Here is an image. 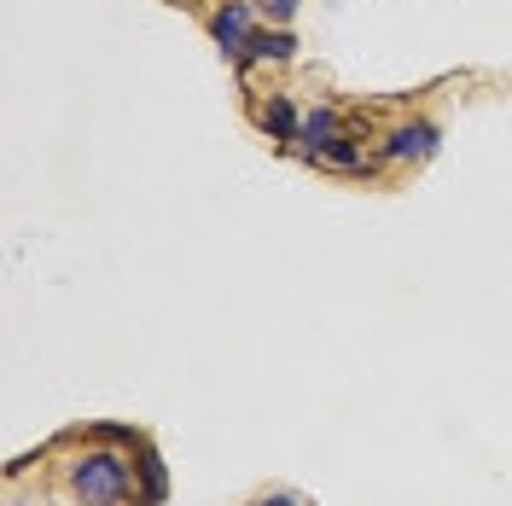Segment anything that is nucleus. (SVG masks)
I'll use <instances>...</instances> for the list:
<instances>
[{
  "label": "nucleus",
  "mask_w": 512,
  "mask_h": 506,
  "mask_svg": "<svg viewBox=\"0 0 512 506\" xmlns=\"http://www.w3.org/2000/svg\"><path fill=\"white\" fill-rule=\"evenodd\" d=\"M64 483L76 506H134V454L94 443L76 460H64Z\"/></svg>",
  "instance_id": "1"
},
{
  "label": "nucleus",
  "mask_w": 512,
  "mask_h": 506,
  "mask_svg": "<svg viewBox=\"0 0 512 506\" xmlns=\"http://www.w3.org/2000/svg\"><path fill=\"white\" fill-rule=\"evenodd\" d=\"M437 152H443V128L431 117H402V123L384 128L379 146H373L379 169H414V163H431Z\"/></svg>",
  "instance_id": "2"
},
{
  "label": "nucleus",
  "mask_w": 512,
  "mask_h": 506,
  "mask_svg": "<svg viewBox=\"0 0 512 506\" xmlns=\"http://www.w3.org/2000/svg\"><path fill=\"white\" fill-rule=\"evenodd\" d=\"M204 30H210V41L222 47V59L233 64V70H245L251 35L262 30V6H256V0H216V6L204 12Z\"/></svg>",
  "instance_id": "3"
},
{
  "label": "nucleus",
  "mask_w": 512,
  "mask_h": 506,
  "mask_svg": "<svg viewBox=\"0 0 512 506\" xmlns=\"http://www.w3.org/2000/svg\"><path fill=\"white\" fill-rule=\"evenodd\" d=\"M344 128H350V123H344V111H338V105H309V111H303V128H297L291 158H303L309 169H315V158L338 140V134H344Z\"/></svg>",
  "instance_id": "4"
},
{
  "label": "nucleus",
  "mask_w": 512,
  "mask_h": 506,
  "mask_svg": "<svg viewBox=\"0 0 512 506\" xmlns=\"http://www.w3.org/2000/svg\"><path fill=\"white\" fill-rule=\"evenodd\" d=\"M256 128H262V140H274L280 152H291L297 146V128H303V111H297V99L291 94H268L251 105Z\"/></svg>",
  "instance_id": "5"
},
{
  "label": "nucleus",
  "mask_w": 512,
  "mask_h": 506,
  "mask_svg": "<svg viewBox=\"0 0 512 506\" xmlns=\"http://www.w3.org/2000/svg\"><path fill=\"white\" fill-rule=\"evenodd\" d=\"M169 501V466L152 443L134 448V506H163Z\"/></svg>",
  "instance_id": "6"
},
{
  "label": "nucleus",
  "mask_w": 512,
  "mask_h": 506,
  "mask_svg": "<svg viewBox=\"0 0 512 506\" xmlns=\"http://www.w3.org/2000/svg\"><path fill=\"white\" fill-rule=\"evenodd\" d=\"M291 59H297V35H291V24H262V30L251 35L245 70H251V64H291Z\"/></svg>",
  "instance_id": "7"
},
{
  "label": "nucleus",
  "mask_w": 512,
  "mask_h": 506,
  "mask_svg": "<svg viewBox=\"0 0 512 506\" xmlns=\"http://www.w3.org/2000/svg\"><path fill=\"white\" fill-rule=\"evenodd\" d=\"M88 437H94V443H105V448H128V454L146 443V431H134V425H94Z\"/></svg>",
  "instance_id": "8"
},
{
  "label": "nucleus",
  "mask_w": 512,
  "mask_h": 506,
  "mask_svg": "<svg viewBox=\"0 0 512 506\" xmlns=\"http://www.w3.org/2000/svg\"><path fill=\"white\" fill-rule=\"evenodd\" d=\"M256 6H262V24H291L303 0H256Z\"/></svg>",
  "instance_id": "9"
},
{
  "label": "nucleus",
  "mask_w": 512,
  "mask_h": 506,
  "mask_svg": "<svg viewBox=\"0 0 512 506\" xmlns=\"http://www.w3.org/2000/svg\"><path fill=\"white\" fill-rule=\"evenodd\" d=\"M251 506H303V501H297L291 489H268V495H256Z\"/></svg>",
  "instance_id": "10"
}]
</instances>
